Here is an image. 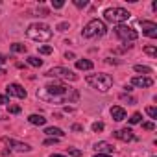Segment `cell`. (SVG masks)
<instances>
[{
  "instance_id": "13",
  "label": "cell",
  "mask_w": 157,
  "mask_h": 157,
  "mask_svg": "<svg viewBox=\"0 0 157 157\" xmlns=\"http://www.w3.org/2000/svg\"><path fill=\"white\" fill-rule=\"evenodd\" d=\"M111 117H113V120L122 122V120L126 118V109L120 107V105H113V107H111Z\"/></svg>"
},
{
  "instance_id": "22",
  "label": "cell",
  "mask_w": 157,
  "mask_h": 157,
  "mask_svg": "<svg viewBox=\"0 0 157 157\" xmlns=\"http://www.w3.org/2000/svg\"><path fill=\"white\" fill-rule=\"evenodd\" d=\"M144 52H146L148 56H151V57L157 56V48H155V46H144Z\"/></svg>"
},
{
  "instance_id": "18",
  "label": "cell",
  "mask_w": 157,
  "mask_h": 157,
  "mask_svg": "<svg viewBox=\"0 0 157 157\" xmlns=\"http://www.w3.org/2000/svg\"><path fill=\"white\" fill-rule=\"evenodd\" d=\"M32 67H35V68H39L41 65H43V59H39V57H35V56H28V59H26Z\"/></svg>"
},
{
  "instance_id": "21",
  "label": "cell",
  "mask_w": 157,
  "mask_h": 157,
  "mask_svg": "<svg viewBox=\"0 0 157 157\" xmlns=\"http://www.w3.org/2000/svg\"><path fill=\"white\" fill-rule=\"evenodd\" d=\"M146 115H148L150 118H153V120H155V118H157V109L150 105V107H146Z\"/></svg>"
},
{
  "instance_id": "30",
  "label": "cell",
  "mask_w": 157,
  "mask_h": 157,
  "mask_svg": "<svg viewBox=\"0 0 157 157\" xmlns=\"http://www.w3.org/2000/svg\"><path fill=\"white\" fill-rule=\"evenodd\" d=\"M93 131H104V124L102 122H94L93 124Z\"/></svg>"
},
{
  "instance_id": "23",
  "label": "cell",
  "mask_w": 157,
  "mask_h": 157,
  "mask_svg": "<svg viewBox=\"0 0 157 157\" xmlns=\"http://www.w3.org/2000/svg\"><path fill=\"white\" fill-rule=\"evenodd\" d=\"M52 52H54L52 46H41V48H39V54H43V56H48V54H52Z\"/></svg>"
},
{
  "instance_id": "2",
  "label": "cell",
  "mask_w": 157,
  "mask_h": 157,
  "mask_svg": "<svg viewBox=\"0 0 157 157\" xmlns=\"http://www.w3.org/2000/svg\"><path fill=\"white\" fill-rule=\"evenodd\" d=\"M26 35H28V39H32V41L44 43V41H50V39H52V30H50L48 24L35 22V24H30V26H28Z\"/></svg>"
},
{
  "instance_id": "11",
  "label": "cell",
  "mask_w": 157,
  "mask_h": 157,
  "mask_svg": "<svg viewBox=\"0 0 157 157\" xmlns=\"http://www.w3.org/2000/svg\"><path fill=\"white\" fill-rule=\"evenodd\" d=\"M131 85L140 87V89H148V87L153 85V80L148 78V76H135V78H131Z\"/></svg>"
},
{
  "instance_id": "37",
  "label": "cell",
  "mask_w": 157,
  "mask_h": 157,
  "mask_svg": "<svg viewBox=\"0 0 157 157\" xmlns=\"http://www.w3.org/2000/svg\"><path fill=\"white\" fill-rule=\"evenodd\" d=\"M94 157H111V155H104V153H96Z\"/></svg>"
},
{
  "instance_id": "27",
  "label": "cell",
  "mask_w": 157,
  "mask_h": 157,
  "mask_svg": "<svg viewBox=\"0 0 157 157\" xmlns=\"http://www.w3.org/2000/svg\"><path fill=\"white\" fill-rule=\"evenodd\" d=\"M63 6H65L63 0H56V2H52V8H54V10H61Z\"/></svg>"
},
{
  "instance_id": "26",
  "label": "cell",
  "mask_w": 157,
  "mask_h": 157,
  "mask_svg": "<svg viewBox=\"0 0 157 157\" xmlns=\"http://www.w3.org/2000/svg\"><path fill=\"white\" fill-rule=\"evenodd\" d=\"M142 129L151 131V129H155V124H153V122H144V124H142Z\"/></svg>"
},
{
  "instance_id": "39",
  "label": "cell",
  "mask_w": 157,
  "mask_h": 157,
  "mask_svg": "<svg viewBox=\"0 0 157 157\" xmlns=\"http://www.w3.org/2000/svg\"><path fill=\"white\" fill-rule=\"evenodd\" d=\"M0 74H4V70H2V68H0Z\"/></svg>"
},
{
  "instance_id": "38",
  "label": "cell",
  "mask_w": 157,
  "mask_h": 157,
  "mask_svg": "<svg viewBox=\"0 0 157 157\" xmlns=\"http://www.w3.org/2000/svg\"><path fill=\"white\" fill-rule=\"evenodd\" d=\"M50 157H65V155H61V153H54V155H50Z\"/></svg>"
},
{
  "instance_id": "6",
  "label": "cell",
  "mask_w": 157,
  "mask_h": 157,
  "mask_svg": "<svg viewBox=\"0 0 157 157\" xmlns=\"http://www.w3.org/2000/svg\"><path fill=\"white\" fill-rule=\"evenodd\" d=\"M44 76H48V78H59V80H65V82H76L78 80V74H74L70 68H65V67H54Z\"/></svg>"
},
{
  "instance_id": "14",
  "label": "cell",
  "mask_w": 157,
  "mask_h": 157,
  "mask_svg": "<svg viewBox=\"0 0 157 157\" xmlns=\"http://www.w3.org/2000/svg\"><path fill=\"white\" fill-rule=\"evenodd\" d=\"M94 150H96L98 153H104V155H109V153H113V146H111L109 142H105V140H102V142H96V144H94Z\"/></svg>"
},
{
  "instance_id": "34",
  "label": "cell",
  "mask_w": 157,
  "mask_h": 157,
  "mask_svg": "<svg viewBox=\"0 0 157 157\" xmlns=\"http://www.w3.org/2000/svg\"><path fill=\"white\" fill-rule=\"evenodd\" d=\"M82 129H83L82 124H74V126H72V131H82Z\"/></svg>"
},
{
  "instance_id": "12",
  "label": "cell",
  "mask_w": 157,
  "mask_h": 157,
  "mask_svg": "<svg viewBox=\"0 0 157 157\" xmlns=\"http://www.w3.org/2000/svg\"><path fill=\"white\" fill-rule=\"evenodd\" d=\"M113 135H115L118 140H124V142H129V140H135V139H137L129 128H124V129H117V131H113Z\"/></svg>"
},
{
  "instance_id": "17",
  "label": "cell",
  "mask_w": 157,
  "mask_h": 157,
  "mask_svg": "<svg viewBox=\"0 0 157 157\" xmlns=\"http://www.w3.org/2000/svg\"><path fill=\"white\" fill-rule=\"evenodd\" d=\"M44 133L48 135V137H54V139H61L65 133H63V129H59V128H46L44 129Z\"/></svg>"
},
{
  "instance_id": "28",
  "label": "cell",
  "mask_w": 157,
  "mask_h": 157,
  "mask_svg": "<svg viewBox=\"0 0 157 157\" xmlns=\"http://www.w3.org/2000/svg\"><path fill=\"white\" fill-rule=\"evenodd\" d=\"M68 153H70V155H74V157H82V155H83V151L74 150V148H68Z\"/></svg>"
},
{
  "instance_id": "9",
  "label": "cell",
  "mask_w": 157,
  "mask_h": 157,
  "mask_svg": "<svg viewBox=\"0 0 157 157\" xmlns=\"http://www.w3.org/2000/svg\"><path fill=\"white\" fill-rule=\"evenodd\" d=\"M6 93H8V96H17V98H21V100L26 98V89H24L22 85H19V83H10V85L6 87Z\"/></svg>"
},
{
  "instance_id": "4",
  "label": "cell",
  "mask_w": 157,
  "mask_h": 157,
  "mask_svg": "<svg viewBox=\"0 0 157 157\" xmlns=\"http://www.w3.org/2000/svg\"><path fill=\"white\" fill-rule=\"evenodd\" d=\"M83 37L85 39H96V37H104L105 33H107V26H105V22L104 21H100V19H93V21H89L87 24H85V28H83Z\"/></svg>"
},
{
  "instance_id": "8",
  "label": "cell",
  "mask_w": 157,
  "mask_h": 157,
  "mask_svg": "<svg viewBox=\"0 0 157 157\" xmlns=\"http://www.w3.org/2000/svg\"><path fill=\"white\" fill-rule=\"evenodd\" d=\"M2 142H4L8 148L15 150V151H30V150H32V146H30V144H26V142H19V140L10 139V137H4V139H2Z\"/></svg>"
},
{
  "instance_id": "1",
  "label": "cell",
  "mask_w": 157,
  "mask_h": 157,
  "mask_svg": "<svg viewBox=\"0 0 157 157\" xmlns=\"http://www.w3.org/2000/svg\"><path fill=\"white\" fill-rule=\"evenodd\" d=\"M37 96L43 98V100H48V102H57V104L76 102L78 98H80L78 91L68 89L63 83H48L46 87H43L41 91H37Z\"/></svg>"
},
{
  "instance_id": "25",
  "label": "cell",
  "mask_w": 157,
  "mask_h": 157,
  "mask_svg": "<svg viewBox=\"0 0 157 157\" xmlns=\"http://www.w3.org/2000/svg\"><path fill=\"white\" fill-rule=\"evenodd\" d=\"M8 111H10L11 115H19V113H21V107H19V105H10Z\"/></svg>"
},
{
  "instance_id": "33",
  "label": "cell",
  "mask_w": 157,
  "mask_h": 157,
  "mask_svg": "<svg viewBox=\"0 0 157 157\" xmlns=\"http://www.w3.org/2000/svg\"><path fill=\"white\" fill-rule=\"evenodd\" d=\"M74 6L76 8H85L87 6V0H74Z\"/></svg>"
},
{
  "instance_id": "7",
  "label": "cell",
  "mask_w": 157,
  "mask_h": 157,
  "mask_svg": "<svg viewBox=\"0 0 157 157\" xmlns=\"http://www.w3.org/2000/svg\"><path fill=\"white\" fill-rule=\"evenodd\" d=\"M115 33H117V37H120L122 41H135V39L139 37V33H137L131 26H126V24H117Z\"/></svg>"
},
{
  "instance_id": "32",
  "label": "cell",
  "mask_w": 157,
  "mask_h": 157,
  "mask_svg": "<svg viewBox=\"0 0 157 157\" xmlns=\"http://www.w3.org/2000/svg\"><path fill=\"white\" fill-rule=\"evenodd\" d=\"M10 104V96L8 94H0V105H6Z\"/></svg>"
},
{
  "instance_id": "19",
  "label": "cell",
  "mask_w": 157,
  "mask_h": 157,
  "mask_svg": "<svg viewBox=\"0 0 157 157\" xmlns=\"http://www.w3.org/2000/svg\"><path fill=\"white\" fill-rule=\"evenodd\" d=\"M11 52H15V54H24V52H26V46L21 44V43H15V44H11Z\"/></svg>"
},
{
  "instance_id": "29",
  "label": "cell",
  "mask_w": 157,
  "mask_h": 157,
  "mask_svg": "<svg viewBox=\"0 0 157 157\" xmlns=\"http://www.w3.org/2000/svg\"><path fill=\"white\" fill-rule=\"evenodd\" d=\"M68 28H70L68 22H59V24H57V30H59V32H65V30H68Z\"/></svg>"
},
{
  "instance_id": "20",
  "label": "cell",
  "mask_w": 157,
  "mask_h": 157,
  "mask_svg": "<svg viewBox=\"0 0 157 157\" xmlns=\"http://www.w3.org/2000/svg\"><path fill=\"white\" fill-rule=\"evenodd\" d=\"M133 70H135V72H142V74H151V68L146 67V65H135Z\"/></svg>"
},
{
  "instance_id": "15",
  "label": "cell",
  "mask_w": 157,
  "mask_h": 157,
  "mask_svg": "<svg viewBox=\"0 0 157 157\" xmlns=\"http://www.w3.org/2000/svg\"><path fill=\"white\" fill-rule=\"evenodd\" d=\"M94 65H93V61H89V59H78L76 61V68L78 70H91Z\"/></svg>"
},
{
  "instance_id": "24",
  "label": "cell",
  "mask_w": 157,
  "mask_h": 157,
  "mask_svg": "<svg viewBox=\"0 0 157 157\" xmlns=\"http://www.w3.org/2000/svg\"><path fill=\"white\" fill-rule=\"evenodd\" d=\"M140 122V113H133L129 118V124H139Z\"/></svg>"
},
{
  "instance_id": "16",
  "label": "cell",
  "mask_w": 157,
  "mask_h": 157,
  "mask_svg": "<svg viewBox=\"0 0 157 157\" xmlns=\"http://www.w3.org/2000/svg\"><path fill=\"white\" fill-rule=\"evenodd\" d=\"M28 122L33 124V126H44L46 124V118L43 115H30L28 117Z\"/></svg>"
},
{
  "instance_id": "10",
  "label": "cell",
  "mask_w": 157,
  "mask_h": 157,
  "mask_svg": "<svg viewBox=\"0 0 157 157\" xmlns=\"http://www.w3.org/2000/svg\"><path fill=\"white\" fill-rule=\"evenodd\" d=\"M140 22V26H142V32H144V35L146 37H150V39H155L157 37V24L155 22H150V21H139Z\"/></svg>"
},
{
  "instance_id": "3",
  "label": "cell",
  "mask_w": 157,
  "mask_h": 157,
  "mask_svg": "<svg viewBox=\"0 0 157 157\" xmlns=\"http://www.w3.org/2000/svg\"><path fill=\"white\" fill-rule=\"evenodd\" d=\"M87 83H89L93 89L100 91V93H107V91L111 89V85H113V78H111L109 74H104V72H100V74H91V76H87Z\"/></svg>"
},
{
  "instance_id": "36",
  "label": "cell",
  "mask_w": 157,
  "mask_h": 157,
  "mask_svg": "<svg viewBox=\"0 0 157 157\" xmlns=\"http://www.w3.org/2000/svg\"><path fill=\"white\" fill-rule=\"evenodd\" d=\"M4 61H6V57H4V56H2V54H0V65H2V63H4Z\"/></svg>"
},
{
  "instance_id": "31",
  "label": "cell",
  "mask_w": 157,
  "mask_h": 157,
  "mask_svg": "<svg viewBox=\"0 0 157 157\" xmlns=\"http://www.w3.org/2000/svg\"><path fill=\"white\" fill-rule=\"evenodd\" d=\"M57 142H59V139L50 137V139H46V140H44V146H52V144H57Z\"/></svg>"
},
{
  "instance_id": "35",
  "label": "cell",
  "mask_w": 157,
  "mask_h": 157,
  "mask_svg": "<svg viewBox=\"0 0 157 157\" xmlns=\"http://www.w3.org/2000/svg\"><path fill=\"white\" fill-rule=\"evenodd\" d=\"M67 59H74V54L72 52H67Z\"/></svg>"
},
{
  "instance_id": "5",
  "label": "cell",
  "mask_w": 157,
  "mask_h": 157,
  "mask_svg": "<svg viewBox=\"0 0 157 157\" xmlns=\"http://www.w3.org/2000/svg\"><path fill=\"white\" fill-rule=\"evenodd\" d=\"M129 17H131V13L128 10H124V8H107L104 11V19L109 21V22H115V24H122Z\"/></svg>"
}]
</instances>
